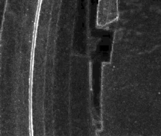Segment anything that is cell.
I'll use <instances>...</instances> for the list:
<instances>
[{
  "label": "cell",
  "instance_id": "6da1fadb",
  "mask_svg": "<svg viewBox=\"0 0 161 136\" xmlns=\"http://www.w3.org/2000/svg\"><path fill=\"white\" fill-rule=\"evenodd\" d=\"M90 0H40L35 30L54 36L76 35L80 23L89 27Z\"/></svg>",
  "mask_w": 161,
  "mask_h": 136
}]
</instances>
